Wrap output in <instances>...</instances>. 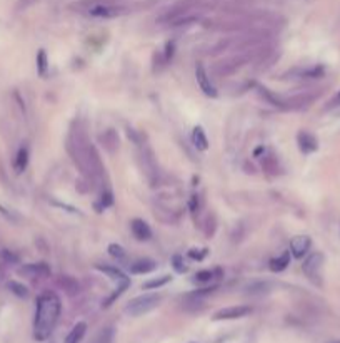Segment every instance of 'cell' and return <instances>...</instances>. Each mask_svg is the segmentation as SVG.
I'll use <instances>...</instances> for the list:
<instances>
[{
    "label": "cell",
    "mask_w": 340,
    "mask_h": 343,
    "mask_svg": "<svg viewBox=\"0 0 340 343\" xmlns=\"http://www.w3.org/2000/svg\"><path fill=\"white\" fill-rule=\"evenodd\" d=\"M67 151L72 156L73 163L77 164L80 173L85 179L89 181H99L103 178L105 168L102 164V159L97 152L95 146H92L87 134L79 121H73L70 126L67 137Z\"/></svg>",
    "instance_id": "1"
},
{
    "label": "cell",
    "mask_w": 340,
    "mask_h": 343,
    "mask_svg": "<svg viewBox=\"0 0 340 343\" xmlns=\"http://www.w3.org/2000/svg\"><path fill=\"white\" fill-rule=\"evenodd\" d=\"M62 303L60 298L55 293L40 295L37 300L35 308V318H33V338L37 341H45L50 338L52 331L55 330L57 322L60 318Z\"/></svg>",
    "instance_id": "2"
},
{
    "label": "cell",
    "mask_w": 340,
    "mask_h": 343,
    "mask_svg": "<svg viewBox=\"0 0 340 343\" xmlns=\"http://www.w3.org/2000/svg\"><path fill=\"white\" fill-rule=\"evenodd\" d=\"M197 2L194 0H183V2L174 5L172 9H169L167 12H164L160 15L159 22L172 27H180L183 24H190V22H195L197 15H195V9H197Z\"/></svg>",
    "instance_id": "3"
},
{
    "label": "cell",
    "mask_w": 340,
    "mask_h": 343,
    "mask_svg": "<svg viewBox=\"0 0 340 343\" xmlns=\"http://www.w3.org/2000/svg\"><path fill=\"white\" fill-rule=\"evenodd\" d=\"M162 301V296L159 293H145L140 296H135L134 300H130L125 306V313L130 317H142L145 313L152 311L154 308H157Z\"/></svg>",
    "instance_id": "4"
},
{
    "label": "cell",
    "mask_w": 340,
    "mask_h": 343,
    "mask_svg": "<svg viewBox=\"0 0 340 343\" xmlns=\"http://www.w3.org/2000/svg\"><path fill=\"white\" fill-rule=\"evenodd\" d=\"M97 270L102 271V273H105L107 276L112 279V282L117 283V290H115L114 293L110 295V298H108L105 303H103V306H110V303L115 301V298H119V296L122 295L124 291L130 287V279L127 278V274H125L122 270H119L117 266H110V265H97Z\"/></svg>",
    "instance_id": "5"
},
{
    "label": "cell",
    "mask_w": 340,
    "mask_h": 343,
    "mask_svg": "<svg viewBox=\"0 0 340 343\" xmlns=\"http://www.w3.org/2000/svg\"><path fill=\"white\" fill-rule=\"evenodd\" d=\"M324 261H325V258L320 251H317V253H312L310 256H307V260L304 261L302 270L305 273V276H307L310 282L320 285V273H322V268H324Z\"/></svg>",
    "instance_id": "6"
},
{
    "label": "cell",
    "mask_w": 340,
    "mask_h": 343,
    "mask_svg": "<svg viewBox=\"0 0 340 343\" xmlns=\"http://www.w3.org/2000/svg\"><path fill=\"white\" fill-rule=\"evenodd\" d=\"M89 15L97 17V19H115L125 14V9L122 5H115L108 2H99V4H92L87 9Z\"/></svg>",
    "instance_id": "7"
},
{
    "label": "cell",
    "mask_w": 340,
    "mask_h": 343,
    "mask_svg": "<svg viewBox=\"0 0 340 343\" xmlns=\"http://www.w3.org/2000/svg\"><path fill=\"white\" fill-rule=\"evenodd\" d=\"M252 313V308L247 305H235V306H227L222 308L214 313V320L215 322H220V320H237V318H244L247 315Z\"/></svg>",
    "instance_id": "8"
},
{
    "label": "cell",
    "mask_w": 340,
    "mask_h": 343,
    "mask_svg": "<svg viewBox=\"0 0 340 343\" xmlns=\"http://www.w3.org/2000/svg\"><path fill=\"white\" fill-rule=\"evenodd\" d=\"M19 274L30 279H40V278H47L50 274V266L47 263H28L19 268Z\"/></svg>",
    "instance_id": "9"
},
{
    "label": "cell",
    "mask_w": 340,
    "mask_h": 343,
    "mask_svg": "<svg viewBox=\"0 0 340 343\" xmlns=\"http://www.w3.org/2000/svg\"><path fill=\"white\" fill-rule=\"evenodd\" d=\"M195 77H197V82H199L200 90L207 97H217L218 96L215 85L212 84V81H210L209 74H207V71H205L204 64H197V66H195Z\"/></svg>",
    "instance_id": "10"
},
{
    "label": "cell",
    "mask_w": 340,
    "mask_h": 343,
    "mask_svg": "<svg viewBox=\"0 0 340 343\" xmlns=\"http://www.w3.org/2000/svg\"><path fill=\"white\" fill-rule=\"evenodd\" d=\"M310 246H312V239H310L307 234H298V236L292 238L290 253L295 256V258H304V256L309 253Z\"/></svg>",
    "instance_id": "11"
},
{
    "label": "cell",
    "mask_w": 340,
    "mask_h": 343,
    "mask_svg": "<svg viewBox=\"0 0 340 343\" xmlns=\"http://www.w3.org/2000/svg\"><path fill=\"white\" fill-rule=\"evenodd\" d=\"M297 144L298 149H300L304 154H312L319 149V141L314 134L307 133V131H300L297 134Z\"/></svg>",
    "instance_id": "12"
},
{
    "label": "cell",
    "mask_w": 340,
    "mask_h": 343,
    "mask_svg": "<svg viewBox=\"0 0 340 343\" xmlns=\"http://www.w3.org/2000/svg\"><path fill=\"white\" fill-rule=\"evenodd\" d=\"M130 230H132V234L135 236V239H139V241H148V239L152 238L150 226H148L143 220H139V218L132 220Z\"/></svg>",
    "instance_id": "13"
},
{
    "label": "cell",
    "mask_w": 340,
    "mask_h": 343,
    "mask_svg": "<svg viewBox=\"0 0 340 343\" xmlns=\"http://www.w3.org/2000/svg\"><path fill=\"white\" fill-rule=\"evenodd\" d=\"M245 59H242V57H234V59H229L225 62H220V64H217L214 72L217 76H229V74H234L237 69L244 64Z\"/></svg>",
    "instance_id": "14"
},
{
    "label": "cell",
    "mask_w": 340,
    "mask_h": 343,
    "mask_svg": "<svg viewBox=\"0 0 340 343\" xmlns=\"http://www.w3.org/2000/svg\"><path fill=\"white\" fill-rule=\"evenodd\" d=\"M100 142H102L103 147H105L108 152H115L119 149V144H120L117 131L112 129V128L107 129V131H103V134H100Z\"/></svg>",
    "instance_id": "15"
},
{
    "label": "cell",
    "mask_w": 340,
    "mask_h": 343,
    "mask_svg": "<svg viewBox=\"0 0 340 343\" xmlns=\"http://www.w3.org/2000/svg\"><path fill=\"white\" fill-rule=\"evenodd\" d=\"M157 268V263L150 258H143V260H137L130 265V273L134 274H147L154 271Z\"/></svg>",
    "instance_id": "16"
},
{
    "label": "cell",
    "mask_w": 340,
    "mask_h": 343,
    "mask_svg": "<svg viewBox=\"0 0 340 343\" xmlns=\"http://www.w3.org/2000/svg\"><path fill=\"white\" fill-rule=\"evenodd\" d=\"M295 76L300 79H320L325 76V67L324 66H312L295 71Z\"/></svg>",
    "instance_id": "17"
},
{
    "label": "cell",
    "mask_w": 340,
    "mask_h": 343,
    "mask_svg": "<svg viewBox=\"0 0 340 343\" xmlns=\"http://www.w3.org/2000/svg\"><path fill=\"white\" fill-rule=\"evenodd\" d=\"M59 287L65 291L67 295H77L80 291V285L77 279L72 276H67V274L59 276Z\"/></svg>",
    "instance_id": "18"
},
{
    "label": "cell",
    "mask_w": 340,
    "mask_h": 343,
    "mask_svg": "<svg viewBox=\"0 0 340 343\" xmlns=\"http://www.w3.org/2000/svg\"><path fill=\"white\" fill-rule=\"evenodd\" d=\"M85 331H87V323L85 322H79L77 325H73V328L68 331L67 338L63 343H80L84 338Z\"/></svg>",
    "instance_id": "19"
},
{
    "label": "cell",
    "mask_w": 340,
    "mask_h": 343,
    "mask_svg": "<svg viewBox=\"0 0 340 343\" xmlns=\"http://www.w3.org/2000/svg\"><path fill=\"white\" fill-rule=\"evenodd\" d=\"M192 142H194V146L197 147L199 151H207V149H209V139H207L205 131L202 129L200 126L194 128V131H192Z\"/></svg>",
    "instance_id": "20"
},
{
    "label": "cell",
    "mask_w": 340,
    "mask_h": 343,
    "mask_svg": "<svg viewBox=\"0 0 340 343\" xmlns=\"http://www.w3.org/2000/svg\"><path fill=\"white\" fill-rule=\"evenodd\" d=\"M289 265H290V251H284V253L277 256V258L270 260V270L275 273L284 271Z\"/></svg>",
    "instance_id": "21"
},
{
    "label": "cell",
    "mask_w": 340,
    "mask_h": 343,
    "mask_svg": "<svg viewBox=\"0 0 340 343\" xmlns=\"http://www.w3.org/2000/svg\"><path fill=\"white\" fill-rule=\"evenodd\" d=\"M27 164H28V149L27 147H20L19 152H17V156H15V163H14L15 173L22 174L27 169Z\"/></svg>",
    "instance_id": "22"
},
{
    "label": "cell",
    "mask_w": 340,
    "mask_h": 343,
    "mask_svg": "<svg viewBox=\"0 0 340 343\" xmlns=\"http://www.w3.org/2000/svg\"><path fill=\"white\" fill-rule=\"evenodd\" d=\"M114 338H115L114 327H105V328L97 331L90 343H114Z\"/></svg>",
    "instance_id": "23"
},
{
    "label": "cell",
    "mask_w": 340,
    "mask_h": 343,
    "mask_svg": "<svg viewBox=\"0 0 340 343\" xmlns=\"http://www.w3.org/2000/svg\"><path fill=\"white\" fill-rule=\"evenodd\" d=\"M270 288H272V283L269 282H253L250 285L245 287V293L249 295H265L269 293Z\"/></svg>",
    "instance_id": "24"
},
{
    "label": "cell",
    "mask_w": 340,
    "mask_h": 343,
    "mask_svg": "<svg viewBox=\"0 0 340 343\" xmlns=\"http://www.w3.org/2000/svg\"><path fill=\"white\" fill-rule=\"evenodd\" d=\"M172 279L170 274H162V276L159 278H154V279H148V282H145L142 285L143 290H155V288H160L164 287V285H167Z\"/></svg>",
    "instance_id": "25"
},
{
    "label": "cell",
    "mask_w": 340,
    "mask_h": 343,
    "mask_svg": "<svg viewBox=\"0 0 340 343\" xmlns=\"http://www.w3.org/2000/svg\"><path fill=\"white\" fill-rule=\"evenodd\" d=\"M47 69H49V60H47V54H45L44 49L39 50L37 54V72L40 77L47 76Z\"/></svg>",
    "instance_id": "26"
},
{
    "label": "cell",
    "mask_w": 340,
    "mask_h": 343,
    "mask_svg": "<svg viewBox=\"0 0 340 343\" xmlns=\"http://www.w3.org/2000/svg\"><path fill=\"white\" fill-rule=\"evenodd\" d=\"M7 287L15 296H19V298H28V288L25 285H22L19 282H9Z\"/></svg>",
    "instance_id": "27"
},
{
    "label": "cell",
    "mask_w": 340,
    "mask_h": 343,
    "mask_svg": "<svg viewBox=\"0 0 340 343\" xmlns=\"http://www.w3.org/2000/svg\"><path fill=\"white\" fill-rule=\"evenodd\" d=\"M108 255H110L112 258H115L117 261H124L127 258V251L122 246H120V244H117V243L108 244Z\"/></svg>",
    "instance_id": "28"
},
{
    "label": "cell",
    "mask_w": 340,
    "mask_h": 343,
    "mask_svg": "<svg viewBox=\"0 0 340 343\" xmlns=\"http://www.w3.org/2000/svg\"><path fill=\"white\" fill-rule=\"evenodd\" d=\"M212 279H214V271L202 270V271H199V273L192 278V282H194V283H197V285H205V283H210Z\"/></svg>",
    "instance_id": "29"
},
{
    "label": "cell",
    "mask_w": 340,
    "mask_h": 343,
    "mask_svg": "<svg viewBox=\"0 0 340 343\" xmlns=\"http://www.w3.org/2000/svg\"><path fill=\"white\" fill-rule=\"evenodd\" d=\"M262 164H263L265 171H269L270 174H277V173H279V164H277V159H275L274 156H267V158H263Z\"/></svg>",
    "instance_id": "30"
},
{
    "label": "cell",
    "mask_w": 340,
    "mask_h": 343,
    "mask_svg": "<svg viewBox=\"0 0 340 343\" xmlns=\"http://www.w3.org/2000/svg\"><path fill=\"white\" fill-rule=\"evenodd\" d=\"M172 265H174V270L177 273H185L187 271V266H185V263H183L182 255H175L174 258H172Z\"/></svg>",
    "instance_id": "31"
},
{
    "label": "cell",
    "mask_w": 340,
    "mask_h": 343,
    "mask_svg": "<svg viewBox=\"0 0 340 343\" xmlns=\"http://www.w3.org/2000/svg\"><path fill=\"white\" fill-rule=\"evenodd\" d=\"M0 214L2 216H5L10 223H19L20 221V216L17 214V213H12L10 209H7V208H4V206H0Z\"/></svg>",
    "instance_id": "32"
},
{
    "label": "cell",
    "mask_w": 340,
    "mask_h": 343,
    "mask_svg": "<svg viewBox=\"0 0 340 343\" xmlns=\"http://www.w3.org/2000/svg\"><path fill=\"white\" fill-rule=\"evenodd\" d=\"M100 204L102 208H108V206L114 204V194L110 191H103L100 194Z\"/></svg>",
    "instance_id": "33"
},
{
    "label": "cell",
    "mask_w": 340,
    "mask_h": 343,
    "mask_svg": "<svg viewBox=\"0 0 340 343\" xmlns=\"http://www.w3.org/2000/svg\"><path fill=\"white\" fill-rule=\"evenodd\" d=\"M127 136H129V139H132V142H134V144H137V146H142L143 144V142H142V136L137 133L135 129L127 128Z\"/></svg>",
    "instance_id": "34"
},
{
    "label": "cell",
    "mask_w": 340,
    "mask_h": 343,
    "mask_svg": "<svg viewBox=\"0 0 340 343\" xmlns=\"http://www.w3.org/2000/svg\"><path fill=\"white\" fill-rule=\"evenodd\" d=\"M207 248H204V250H195V248H192L188 251V256L192 260H197V261H200V260H204L205 258V255H207Z\"/></svg>",
    "instance_id": "35"
},
{
    "label": "cell",
    "mask_w": 340,
    "mask_h": 343,
    "mask_svg": "<svg viewBox=\"0 0 340 343\" xmlns=\"http://www.w3.org/2000/svg\"><path fill=\"white\" fill-rule=\"evenodd\" d=\"M174 50H175V44H174V42H167V45H165L164 62H170V60H172V57H174Z\"/></svg>",
    "instance_id": "36"
},
{
    "label": "cell",
    "mask_w": 340,
    "mask_h": 343,
    "mask_svg": "<svg viewBox=\"0 0 340 343\" xmlns=\"http://www.w3.org/2000/svg\"><path fill=\"white\" fill-rule=\"evenodd\" d=\"M2 258L7 263H19V256H15L12 251H9V250L2 251Z\"/></svg>",
    "instance_id": "37"
},
{
    "label": "cell",
    "mask_w": 340,
    "mask_h": 343,
    "mask_svg": "<svg viewBox=\"0 0 340 343\" xmlns=\"http://www.w3.org/2000/svg\"><path fill=\"white\" fill-rule=\"evenodd\" d=\"M190 209H192V213H197L200 209V198L197 194H194L192 199H190Z\"/></svg>",
    "instance_id": "38"
},
{
    "label": "cell",
    "mask_w": 340,
    "mask_h": 343,
    "mask_svg": "<svg viewBox=\"0 0 340 343\" xmlns=\"http://www.w3.org/2000/svg\"><path fill=\"white\" fill-rule=\"evenodd\" d=\"M340 106V90L335 94V97L328 102V106H327V109H333V107H338Z\"/></svg>",
    "instance_id": "39"
},
{
    "label": "cell",
    "mask_w": 340,
    "mask_h": 343,
    "mask_svg": "<svg viewBox=\"0 0 340 343\" xmlns=\"http://www.w3.org/2000/svg\"><path fill=\"white\" fill-rule=\"evenodd\" d=\"M33 2H35V0H20V2H19V9H27L28 5H32Z\"/></svg>",
    "instance_id": "40"
},
{
    "label": "cell",
    "mask_w": 340,
    "mask_h": 343,
    "mask_svg": "<svg viewBox=\"0 0 340 343\" xmlns=\"http://www.w3.org/2000/svg\"><path fill=\"white\" fill-rule=\"evenodd\" d=\"M330 343H340V341H338V340H335V341H330Z\"/></svg>",
    "instance_id": "41"
}]
</instances>
